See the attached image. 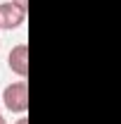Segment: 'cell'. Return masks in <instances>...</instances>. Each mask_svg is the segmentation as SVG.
<instances>
[{
  "instance_id": "277c9868",
  "label": "cell",
  "mask_w": 121,
  "mask_h": 124,
  "mask_svg": "<svg viewBox=\"0 0 121 124\" xmlns=\"http://www.w3.org/2000/svg\"><path fill=\"white\" fill-rule=\"evenodd\" d=\"M17 5H21V7H26V5H29V0H14Z\"/></svg>"
},
{
  "instance_id": "8992f818",
  "label": "cell",
  "mask_w": 121,
  "mask_h": 124,
  "mask_svg": "<svg viewBox=\"0 0 121 124\" xmlns=\"http://www.w3.org/2000/svg\"><path fill=\"white\" fill-rule=\"evenodd\" d=\"M0 124H7V122H5V119H2V117H0Z\"/></svg>"
},
{
  "instance_id": "3957f363",
  "label": "cell",
  "mask_w": 121,
  "mask_h": 124,
  "mask_svg": "<svg viewBox=\"0 0 121 124\" xmlns=\"http://www.w3.org/2000/svg\"><path fill=\"white\" fill-rule=\"evenodd\" d=\"M7 64L10 69L19 74V77H26L29 74V46L26 43H19L10 50V57H7Z\"/></svg>"
},
{
  "instance_id": "52a82bcc",
  "label": "cell",
  "mask_w": 121,
  "mask_h": 124,
  "mask_svg": "<svg viewBox=\"0 0 121 124\" xmlns=\"http://www.w3.org/2000/svg\"><path fill=\"white\" fill-rule=\"evenodd\" d=\"M0 29H2V26H0Z\"/></svg>"
},
{
  "instance_id": "5b68a950",
  "label": "cell",
  "mask_w": 121,
  "mask_h": 124,
  "mask_svg": "<svg viewBox=\"0 0 121 124\" xmlns=\"http://www.w3.org/2000/svg\"><path fill=\"white\" fill-rule=\"evenodd\" d=\"M17 124H29V122H26V119H19V122H17Z\"/></svg>"
},
{
  "instance_id": "7a4b0ae2",
  "label": "cell",
  "mask_w": 121,
  "mask_h": 124,
  "mask_svg": "<svg viewBox=\"0 0 121 124\" xmlns=\"http://www.w3.org/2000/svg\"><path fill=\"white\" fill-rule=\"evenodd\" d=\"M24 19H26V7L17 5L14 0L0 5V26L2 29H17L24 24Z\"/></svg>"
},
{
  "instance_id": "6da1fadb",
  "label": "cell",
  "mask_w": 121,
  "mask_h": 124,
  "mask_svg": "<svg viewBox=\"0 0 121 124\" xmlns=\"http://www.w3.org/2000/svg\"><path fill=\"white\" fill-rule=\"evenodd\" d=\"M2 100H5V108L12 110V112H26L29 110V86H26V81H17L12 86H7Z\"/></svg>"
}]
</instances>
